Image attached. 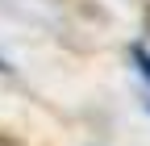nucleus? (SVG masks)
<instances>
[{
    "label": "nucleus",
    "instance_id": "2",
    "mask_svg": "<svg viewBox=\"0 0 150 146\" xmlns=\"http://www.w3.org/2000/svg\"><path fill=\"white\" fill-rule=\"evenodd\" d=\"M0 71H8V67H4V59H0Z\"/></svg>",
    "mask_w": 150,
    "mask_h": 146
},
{
    "label": "nucleus",
    "instance_id": "1",
    "mask_svg": "<svg viewBox=\"0 0 150 146\" xmlns=\"http://www.w3.org/2000/svg\"><path fill=\"white\" fill-rule=\"evenodd\" d=\"M134 63H138V71H142V75L150 79V50H146V46H134Z\"/></svg>",
    "mask_w": 150,
    "mask_h": 146
}]
</instances>
